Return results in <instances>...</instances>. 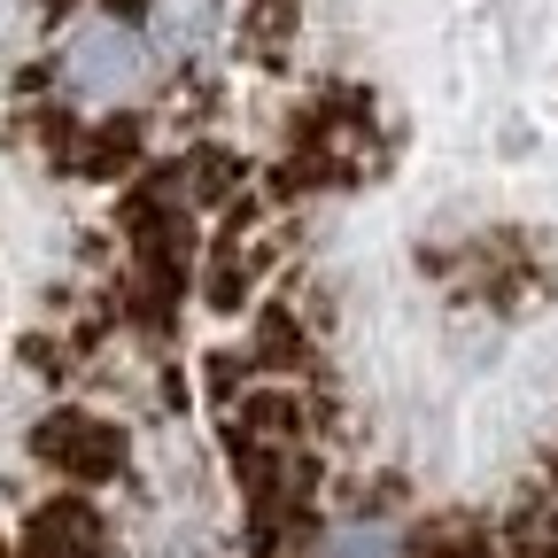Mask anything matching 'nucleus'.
<instances>
[{
    "label": "nucleus",
    "instance_id": "1",
    "mask_svg": "<svg viewBox=\"0 0 558 558\" xmlns=\"http://www.w3.org/2000/svg\"><path fill=\"white\" fill-rule=\"evenodd\" d=\"M32 458L86 497V488H101V481H117L132 465V435L117 418H101V411H54V418L32 427Z\"/></svg>",
    "mask_w": 558,
    "mask_h": 558
},
{
    "label": "nucleus",
    "instance_id": "2",
    "mask_svg": "<svg viewBox=\"0 0 558 558\" xmlns=\"http://www.w3.org/2000/svg\"><path fill=\"white\" fill-rule=\"evenodd\" d=\"M271 264H279V241H264V233H218V241L202 248V295L218 303V311L256 303V288L271 279Z\"/></svg>",
    "mask_w": 558,
    "mask_h": 558
},
{
    "label": "nucleus",
    "instance_id": "3",
    "mask_svg": "<svg viewBox=\"0 0 558 558\" xmlns=\"http://www.w3.org/2000/svg\"><path fill=\"white\" fill-rule=\"evenodd\" d=\"M62 78H86V94H101V86L132 78V32L117 24V32H94V39H78V47L62 54Z\"/></svg>",
    "mask_w": 558,
    "mask_h": 558
}]
</instances>
